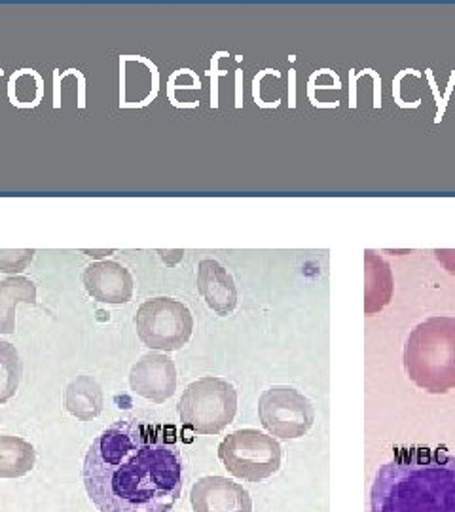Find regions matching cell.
I'll list each match as a JSON object with an SVG mask.
<instances>
[{
    "label": "cell",
    "mask_w": 455,
    "mask_h": 512,
    "mask_svg": "<svg viewBox=\"0 0 455 512\" xmlns=\"http://www.w3.org/2000/svg\"><path fill=\"white\" fill-rule=\"evenodd\" d=\"M84 486L101 512H171L182 494L175 429L128 418L105 429L86 454Z\"/></svg>",
    "instance_id": "cell-1"
},
{
    "label": "cell",
    "mask_w": 455,
    "mask_h": 512,
    "mask_svg": "<svg viewBox=\"0 0 455 512\" xmlns=\"http://www.w3.org/2000/svg\"><path fill=\"white\" fill-rule=\"evenodd\" d=\"M370 512H455V456L444 448H399L376 473Z\"/></svg>",
    "instance_id": "cell-2"
},
{
    "label": "cell",
    "mask_w": 455,
    "mask_h": 512,
    "mask_svg": "<svg viewBox=\"0 0 455 512\" xmlns=\"http://www.w3.org/2000/svg\"><path fill=\"white\" fill-rule=\"evenodd\" d=\"M404 370L427 393L442 395L455 389V317H431L410 332Z\"/></svg>",
    "instance_id": "cell-3"
},
{
    "label": "cell",
    "mask_w": 455,
    "mask_h": 512,
    "mask_svg": "<svg viewBox=\"0 0 455 512\" xmlns=\"http://www.w3.org/2000/svg\"><path fill=\"white\" fill-rule=\"evenodd\" d=\"M236 412V387L213 376L188 385L179 403L182 425L200 435H219L234 421Z\"/></svg>",
    "instance_id": "cell-4"
},
{
    "label": "cell",
    "mask_w": 455,
    "mask_h": 512,
    "mask_svg": "<svg viewBox=\"0 0 455 512\" xmlns=\"http://www.w3.org/2000/svg\"><path fill=\"white\" fill-rule=\"evenodd\" d=\"M219 458L236 478L262 482L279 471L281 446L256 429H241L220 442Z\"/></svg>",
    "instance_id": "cell-5"
},
{
    "label": "cell",
    "mask_w": 455,
    "mask_h": 512,
    "mask_svg": "<svg viewBox=\"0 0 455 512\" xmlns=\"http://www.w3.org/2000/svg\"><path fill=\"white\" fill-rule=\"evenodd\" d=\"M135 327L146 348L177 351L188 344L194 330V317L179 300L158 296L139 306Z\"/></svg>",
    "instance_id": "cell-6"
},
{
    "label": "cell",
    "mask_w": 455,
    "mask_h": 512,
    "mask_svg": "<svg viewBox=\"0 0 455 512\" xmlns=\"http://www.w3.org/2000/svg\"><path fill=\"white\" fill-rule=\"evenodd\" d=\"M258 418L273 437L292 440L304 437L315 421V410L308 397L292 387L277 385L262 393Z\"/></svg>",
    "instance_id": "cell-7"
},
{
    "label": "cell",
    "mask_w": 455,
    "mask_h": 512,
    "mask_svg": "<svg viewBox=\"0 0 455 512\" xmlns=\"http://www.w3.org/2000/svg\"><path fill=\"white\" fill-rule=\"evenodd\" d=\"M131 391L146 401L162 404L177 391V368L164 353H146L129 372Z\"/></svg>",
    "instance_id": "cell-8"
},
{
    "label": "cell",
    "mask_w": 455,
    "mask_h": 512,
    "mask_svg": "<svg viewBox=\"0 0 455 512\" xmlns=\"http://www.w3.org/2000/svg\"><path fill=\"white\" fill-rule=\"evenodd\" d=\"M194 512H253L249 492L224 476H203L190 492Z\"/></svg>",
    "instance_id": "cell-9"
},
{
    "label": "cell",
    "mask_w": 455,
    "mask_h": 512,
    "mask_svg": "<svg viewBox=\"0 0 455 512\" xmlns=\"http://www.w3.org/2000/svg\"><path fill=\"white\" fill-rule=\"evenodd\" d=\"M84 287L93 300L120 306L126 304L133 296V275L128 268L114 260L93 262L82 275Z\"/></svg>",
    "instance_id": "cell-10"
},
{
    "label": "cell",
    "mask_w": 455,
    "mask_h": 512,
    "mask_svg": "<svg viewBox=\"0 0 455 512\" xmlns=\"http://www.w3.org/2000/svg\"><path fill=\"white\" fill-rule=\"evenodd\" d=\"M198 291L207 306L222 317L236 310V281L217 260H201L198 268Z\"/></svg>",
    "instance_id": "cell-11"
},
{
    "label": "cell",
    "mask_w": 455,
    "mask_h": 512,
    "mask_svg": "<svg viewBox=\"0 0 455 512\" xmlns=\"http://www.w3.org/2000/svg\"><path fill=\"white\" fill-rule=\"evenodd\" d=\"M364 272H366V285H364V313L374 315L382 311L393 294V274L391 266L383 260L382 256L374 251L364 253Z\"/></svg>",
    "instance_id": "cell-12"
},
{
    "label": "cell",
    "mask_w": 455,
    "mask_h": 512,
    "mask_svg": "<svg viewBox=\"0 0 455 512\" xmlns=\"http://www.w3.org/2000/svg\"><path fill=\"white\" fill-rule=\"evenodd\" d=\"M19 304H37V285L23 275L0 281V334L16 332V308Z\"/></svg>",
    "instance_id": "cell-13"
},
{
    "label": "cell",
    "mask_w": 455,
    "mask_h": 512,
    "mask_svg": "<svg viewBox=\"0 0 455 512\" xmlns=\"http://www.w3.org/2000/svg\"><path fill=\"white\" fill-rule=\"evenodd\" d=\"M105 406L103 389L91 376H78L65 389V408L76 420H95Z\"/></svg>",
    "instance_id": "cell-14"
},
{
    "label": "cell",
    "mask_w": 455,
    "mask_h": 512,
    "mask_svg": "<svg viewBox=\"0 0 455 512\" xmlns=\"http://www.w3.org/2000/svg\"><path fill=\"white\" fill-rule=\"evenodd\" d=\"M37 452L31 442L19 437H0V478H19L35 469Z\"/></svg>",
    "instance_id": "cell-15"
},
{
    "label": "cell",
    "mask_w": 455,
    "mask_h": 512,
    "mask_svg": "<svg viewBox=\"0 0 455 512\" xmlns=\"http://www.w3.org/2000/svg\"><path fill=\"white\" fill-rule=\"evenodd\" d=\"M21 374L18 349L10 342H0V404L8 403L18 393Z\"/></svg>",
    "instance_id": "cell-16"
},
{
    "label": "cell",
    "mask_w": 455,
    "mask_h": 512,
    "mask_svg": "<svg viewBox=\"0 0 455 512\" xmlns=\"http://www.w3.org/2000/svg\"><path fill=\"white\" fill-rule=\"evenodd\" d=\"M35 258V249H0V272L19 274Z\"/></svg>",
    "instance_id": "cell-17"
},
{
    "label": "cell",
    "mask_w": 455,
    "mask_h": 512,
    "mask_svg": "<svg viewBox=\"0 0 455 512\" xmlns=\"http://www.w3.org/2000/svg\"><path fill=\"white\" fill-rule=\"evenodd\" d=\"M437 260L450 272L455 275V249H437L435 251Z\"/></svg>",
    "instance_id": "cell-18"
}]
</instances>
